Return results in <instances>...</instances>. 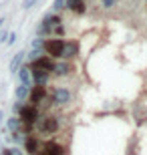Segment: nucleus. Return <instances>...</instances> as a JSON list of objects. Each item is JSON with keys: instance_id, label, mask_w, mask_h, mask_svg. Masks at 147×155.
I'll list each match as a JSON object with an SVG mask.
<instances>
[{"instance_id": "6", "label": "nucleus", "mask_w": 147, "mask_h": 155, "mask_svg": "<svg viewBox=\"0 0 147 155\" xmlns=\"http://www.w3.org/2000/svg\"><path fill=\"white\" fill-rule=\"evenodd\" d=\"M52 101H55L57 105H67L68 101H71V93H68L67 89L58 87V89H55V91H52Z\"/></svg>"}, {"instance_id": "27", "label": "nucleus", "mask_w": 147, "mask_h": 155, "mask_svg": "<svg viewBox=\"0 0 147 155\" xmlns=\"http://www.w3.org/2000/svg\"><path fill=\"white\" fill-rule=\"evenodd\" d=\"M2 119H4V113H2V111H0V123H2Z\"/></svg>"}, {"instance_id": "3", "label": "nucleus", "mask_w": 147, "mask_h": 155, "mask_svg": "<svg viewBox=\"0 0 147 155\" xmlns=\"http://www.w3.org/2000/svg\"><path fill=\"white\" fill-rule=\"evenodd\" d=\"M20 115V123L22 125H34L36 123V119H38V109L34 107V105H24L22 107V111L18 113Z\"/></svg>"}, {"instance_id": "20", "label": "nucleus", "mask_w": 147, "mask_h": 155, "mask_svg": "<svg viewBox=\"0 0 147 155\" xmlns=\"http://www.w3.org/2000/svg\"><path fill=\"white\" fill-rule=\"evenodd\" d=\"M22 107H24V101H16V103H14V107H12V111H14V115H18V113L22 111Z\"/></svg>"}, {"instance_id": "22", "label": "nucleus", "mask_w": 147, "mask_h": 155, "mask_svg": "<svg viewBox=\"0 0 147 155\" xmlns=\"http://www.w3.org/2000/svg\"><path fill=\"white\" fill-rule=\"evenodd\" d=\"M34 4H36V0H24V2H22V8H32Z\"/></svg>"}, {"instance_id": "14", "label": "nucleus", "mask_w": 147, "mask_h": 155, "mask_svg": "<svg viewBox=\"0 0 147 155\" xmlns=\"http://www.w3.org/2000/svg\"><path fill=\"white\" fill-rule=\"evenodd\" d=\"M28 91H30V87L20 83V85L16 87V99H18V101H24V99L28 97Z\"/></svg>"}, {"instance_id": "16", "label": "nucleus", "mask_w": 147, "mask_h": 155, "mask_svg": "<svg viewBox=\"0 0 147 155\" xmlns=\"http://www.w3.org/2000/svg\"><path fill=\"white\" fill-rule=\"evenodd\" d=\"M85 8H87L85 0H79V2H75V4H73V8H71V10L77 12V14H85Z\"/></svg>"}, {"instance_id": "1", "label": "nucleus", "mask_w": 147, "mask_h": 155, "mask_svg": "<svg viewBox=\"0 0 147 155\" xmlns=\"http://www.w3.org/2000/svg\"><path fill=\"white\" fill-rule=\"evenodd\" d=\"M36 129H38L42 135H55V133L58 131V119L57 117H52V115H46V117H38L36 119Z\"/></svg>"}, {"instance_id": "13", "label": "nucleus", "mask_w": 147, "mask_h": 155, "mask_svg": "<svg viewBox=\"0 0 147 155\" xmlns=\"http://www.w3.org/2000/svg\"><path fill=\"white\" fill-rule=\"evenodd\" d=\"M68 71H71V67H68L67 61H62V63H55V67H52V73L57 77H67Z\"/></svg>"}, {"instance_id": "15", "label": "nucleus", "mask_w": 147, "mask_h": 155, "mask_svg": "<svg viewBox=\"0 0 147 155\" xmlns=\"http://www.w3.org/2000/svg\"><path fill=\"white\" fill-rule=\"evenodd\" d=\"M20 125H22V123H20V117H18V115H12L10 119H8V129H10L12 133L18 131V129H20Z\"/></svg>"}, {"instance_id": "12", "label": "nucleus", "mask_w": 147, "mask_h": 155, "mask_svg": "<svg viewBox=\"0 0 147 155\" xmlns=\"http://www.w3.org/2000/svg\"><path fill=\"white\" fill-rule=\"evenodd\" d=\"M24 58H26V52H22V51L14 54V58L10 61V73H14V75H16V71L20 69V67H22Z\"/></svg>"}, {"instance_id": "7", "label": "nucleus", "mask_w": 147, "mask_h": 155, "mask_svg": "<svg viewBox=\"0 0 147 155\" xmlns=\"http://www.w3.org/2000/svg\"><path fill=\"white\" fill-rule=\"evenodd\" d=\"M30 75H32V85H42V87H45L46 83H48L51 73L40 71V69H30Z\"/></svg>"}, {"instance_id": "19", "label": "nucleus", "mask_w": 147, "mask_h": 155, "mask_svg": "<svg viewBox=\"0 0 147 155\" xmlns=\"http://www.w3.org/2000/svg\"><path fill=\"white\" fill-rule=\"evenodd\" d=\"M42 45H45V38H42V36L32 40V48H42Z\"/></svg>"}, {"instance_id": "18", "label": "nucleus", "mask_w": 147, "mask_h": 155, "mask_svg": "<svg viewBox=\"0 0 147 155\" xmlns=\"http://www.w3.org/2000/svg\"><path fill=\"white\" fill-rule=\"evenodd\" d=\"M61 10H65V0H55V4H52V12H61Z\"/></svg>"}, {"instance_id": "28", "label": "nucleus", "mask_w": 147, "mask_h": 155, "mask_svg": "<svg viewBox=\"0 0 147 155\" xmlns=\"http://www.w3.org/2000/svg\"><path fill=\"white\" fill-rule=\"evenodd\" d=\"M2 24H4V18H0V26H2Z\"/></svg>"}, {"instance_id": "8", "label": "nucleus", "mask_w": 147, "mask_h": 155, "mask_svg": "<svg viewBox=\"0 0 147 155\" xmlns=\"http://www.w3.org/2000/svg\"><path fill=\"white\" fill-rule=\"evenodd\" d=\"M77 54H79V42H77V40H68V42H65L61 57H65V58H73V57H77Z\"/></svg>"}, {"instance_id": "26", "label": "nucleus", "mask_w": 147, "mask_h": 155, "mask_svg": "<svg viewBox=\"0 0 147 155\" xmlns=\"http://www.w3.org/2000/svg\"><path fill=\"white\" fill-rule=\"evenodd\" d=\"M6 38H8V32H6V30H0V45H2Z\"/></svg>"}, {"instance_id": "24", "label": "nucleus", "mask_w": 147, "mask_h": 155, "mask_svg": "<svg viewBox=\"0 0 147 155\" xmlns=\"http://www.w3.org/2000/svg\"><path fill=\"white\" fill-rule=\"evenodd\" d=\"M115 2H117V0H103V6H105V8H111V6H115Z\"/></svg>"}, {"instance_id": "9", "label": "nucleus", "mask_w": 147, "mask_h": 155, "mask_svg": "<svg viewBox=\"0 0 147 155\" xmlns=\"http://www.w3.org/2000/svg\"><path fill=\"white\" fill-rule=\"evenodd\" d=\"M24 149H26L28 155H36L38 153V139H36V135L24 137Z\"/></svg>"}, {"instance_id": "17", "label": "nucleus", "mask_w": 147, "mask_h": 155, "mask_svg": "<svg viewBox=\"0 0 147 155\" xmlns=\"http://www.w3.org/2000/svg\"><path fill=\"white\" fill-rule=\"evenodd\" d=\"M40 54H42V48H32V51H30L28 54H26V57H28V61L32 63V61H36V58H38Z\"/></svg>"}, {"instance_id": "2", "label": "nucleus", "mask_w": 147, "mask_h": 155, "mask_svg": "<svg viewBox=\"0 0 147 155\" xmlns=\"http://www.w3.org/2000/svg\"><path fill=\"white\" fill-rule=\"evenodd\" d=\"M62 46H65V40L62 38H48V40H45L42 48H45V52L51 58H58L62 54Z\"/></svg>"}, {"instance_id": "11", "label": "nucleus", "mask_w": 147, "mask_h": 155, "mask_svg": "<svg viewBox=\"0 0 147 155\" xmlns=\"http://www.w3.org/2000/svg\"><path fill=\"white\" fill-rule=\"evenodd\" d=\"M18 79H20V83L22 85H28L32 87V75H30V67H20V69L16 71Z\"/></svg>"}, {"instance_id": "21", "label": "nucleus", "mask_w": 147, "mask_h": 155, "mask_svg": "<svg viewBox=\"0 0 147 155\" xmlns=\"http://www.w3.org/2000/svg\"><path fill=\"white\" fill-rule=\"evenodd\" d=\"M2 155H22V153H20V149L14 147V149H4V151H2Z\"/></svg>"}, {"instance_id": "5", "label": "nucleus", "mask_w": 147, "mask_h": 155, "mask_svg": "<svg viewBox=\"0 0 147 155\" xmlns=\"http://www.w3.org/2000/svg\"><path fill=\"white\" fill-rule=\"evenodd\" d=\"M52 67H55L52 58L42 57V54H40L36 61H32V64H30V69H40V71H46V73H52Z\"/></svg>"}, {"instance_id": "10", "label": "nucleus", "mask_w": 147, "mask_h": 155, "mask_svg": "<svg viewBox=\"0 0 147 155\" xmlns=\"http://www.w3.org/2000/svg\"><path fill=\"white\" fill-rule=\"evenodd\" d=\"M62 153H65V149H62L58 143H55V141H46L40 155H62Z\"/></svg>"}, {"instance_id": "25", "label": "nucleus", "mask_w": 147, "mask_h": 155, "mask_svg": "<svg viewBox=\"0 0 147 155\" xmlns=\"http://www.w3.org/2000/svg\"><path fill=\"white\" fill-rule=\"evenodd\" d=\"M75 2H79V0H65V8H68V10H71Z\"/></svg>"}, {"instance_id": "4", "label": "nucleus", "mask_w": 147, "mask_h": 155, "mask_svg": "<svg viewBox=\"0 0 147 155\" xmlns=\"http://www.w3.org/2000/svg\"><path fill=\"white\" fill-rule=\"evenodd\" d=\"M28 99H30V105L38 107V103H42V101L46 99V89H45L42 85H34V87H30Z\"/></svg>"}, {"instance_id": "23", "label": "nucleus", "mask_w": 147, "mask_h": 155, "mask_svg": "<svg viewBox=\"0 0 147 155\" xmlns=\"http://www.w3.org/2000/svg\"><path fill=\"white\" fill-rule=\"evenodd\" d=\"M14 40H16V35H14V32H8V38H6V45H14Z\"/></svg>"}]
</instances>
